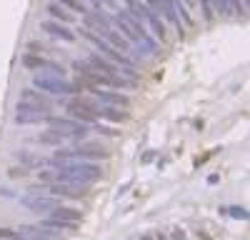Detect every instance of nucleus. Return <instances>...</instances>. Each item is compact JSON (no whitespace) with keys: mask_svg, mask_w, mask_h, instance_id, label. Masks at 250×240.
<instances>
[{"mask_svg":"<svg viewBox=\"0 0 250 240\" xmlns=\"http://www.w3.org/2000/svg\"><path fill=\"white\" fill-rule=\"evenodd\" d=\"M48 218H55V220H75V223H80L83 220V210L80 208H68V205H58L55 210L48 213Z\"/></svg>","mask_w":250,"mask_h":240,"instance_id":"1a4fd4ad","label":"nucleus"},{"mask_svg":"<svg viewBox=\"0 0 250 240\" xmlns=\"http://www.w3.org/2000/svg\"><path fill=\"white\" fill-rule=\"evenodd\" d=\"M0 238H3V240H10V238H15V230H10V228H0Z\"/></svg>","mask_w":250,"mask_h":240,"instance_id":"ddd939ff","label":"nucleus"},{"mask_svg":"<svg viewBox=\"0 0 250 240\" xmlns=\"http://www.w3.org/2000/svg\"><path fill=\"white\" fill-rule=\"evenodd\" d=\"M83 68H88V70H95V73H103V75H123V68L118 65H110L105 58H100V55H93L90 60H85V63H80Z\"/></svg>","mask_w":250,"mask_h":240,"instance_id":"6e6552de","label":"nucleus"},{"mask_svg":"<svg viewBox=\"0 0 250 240\" xmlns=\"http://www.w3.org/2000/svg\"><path fill=\"white\" fill-rule=\"evenodd\" d=\"M40 30L58 38V40H65V43H75V33L70 28H65V25L55 23V20H43V23H40Z\"/></svg>","mask_w":250,"mask_h":240,"instance_id":"0eeeda50","label":"nucleus"},{"mask_svg":"<svg viewBox=\"0 0 250 240\" xmlns=\"http://www.w3.org/2000/svg\"><path fill=\"white\" fill-rule=\"evenodd\" d=\"M33 88L40 93H53V95H80L83 88L75 80H65V78H50V75H38L33 80Z\"/></svg>","mask_w":250,"mask_h":240,"instance_id":"f257e3e1","label":"nucleus"},{"mask_svg":"<svg viewBox=\"0 0 250 240\" xmlns=\"http://www.w3.org/2000/svg\"><path fill=\"white\" fill-rule=\"evenodd\" d=\"M78 83V80H75ZM83 90H88L93 98H98V100H103V103H108V105H115V108H128V103H130V98L125 95V93H120V90H110V88H95V85H80Z\"/></svg>","mask_w":250,"mask_h":240,"instance_id":"20e7f679","label":"nucleus"},{"mask_svg":"<svg viewBox=\"0 0 250 240\" xmlns=\"http://www.w3.org/2000/svg\"><path fill=\"white\" fill-rule=\"evenodd\" d=\"M10 240H48V238H33V235H18L15 233V238H10Z\"/></svg>","mask_w":250,"mask_h":240,"instance_id":"4468645a","label":"nucleus"},{"mask_svg":"<svg viewBox=\"0 0 250 240\" xmlns=\"http://www.w3.org/2000/svg\"><path fill=\"white\" fill-rule=\"evenodd\" d=\"M20 100H28V103H40V105H50L48 93H40L35 88H23L20 90Z\"/></svg>","mask_w":250,"mask_h":240,"instance_id":"9d476101","label":"nucleus"},{"mask_svg":"<svg viewBox=\"0 0 250 240\" xmlns=\"http://www.w3.org/2000/svg\"><path fill=\"white\" fill-rule=\"evenodd\" d=\"M65 110L73 120H78L83 125H95L100 120V105H95L93 100H85V98L65 100Z\"/></svg>","mask_w":250,"mask_h":240,"instance_id":"f03ea898","label":"nucleus"},{"mask_svg":"<svg viewBox=\"0 0 250 240\" xmlns=\"http://www.w3.org/2000/svg\"><path fill=\"white\" fill-rule=\"evenodd\" d=\"M23 68H28V70H48L58 78H65V68H62L60 63H53V60L43 58V55H30V53L23 55Z\"/></svg>","mask_w":250,"mask_h":240,"instance_id":"39448f33","label":"nucleus"},{"mask_svg":"<svg viewBox=\"0 0 250 240\" xmlns=\"http://www.w3.org/2000/svg\"><path fill=\"white\" fill-rule=\"evenodd\" d=\"M45 10H48V15L55 20V23H73V13H68L65 8L58 5V3H48Z\"/></svg>","mask_w":250,"mask_h":240,"instance_id":"9b49d317","label":"nucleus"},{"mask_svg":"<svg viewBox=\"0 0 250 240\" xmlns=\"http://www.w3.org/2000/svg\"><path fill=\"white\" fill-rule=\"evenodd\" d=\"M20 205L33 210V213H50L60 205V200L58 198H20Z\"/></svg>","mask_w":250,"mask_h":240,"instance_id":"423d86ee","label":"nucleus"},{"mask_svg":"<svg viewBox=\"0 0 250 240\" xmlns=\"http://www.w3.org/2000/svg\"><path fill=\"white\" fill-rule=\"evenodd\" d=\"M58 5H62V8H68V10H73V13H80V15H88L90 10L80 3V0H55Z\"/></svg>","mask_w":250,"mask_h":240,"instance_id":"f8f14e48","label":"nucleus"},{"mask_svg":"<svg viewBox=\"0 0 250 240\" xmlns=\"http://www.w3.org/2000/svg\"><path fill=\"white\" fill-rule=\"evenodd\" d=\"M30 190H48L53 198H85L90 193L88 185H68V183H33Z\"/></svg>","mask_w":250,"mask_h":240,"instance_id":"7ed1b4c3","label":"nucleus"}]
</instances>
